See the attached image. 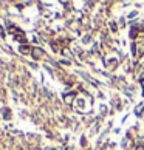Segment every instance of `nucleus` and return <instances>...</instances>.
Returning <instances> with one entry per match:
<instances>
[{
	"label": "nucleus",
	"instance_id": "f257e3e1",
	"mask_svg": "<svg viewBox=\"0 0 144 150\" xmlns=\"http://www.w3.org/2000/svg\"><path fill=\"white\" fill-rule=\"evenodd\" d=\"M34 54H36V56H42V51H40V50H36Z\"/></svg>",
	"mask_w": 144,
	"mask_h": 150
}]
</instances>
